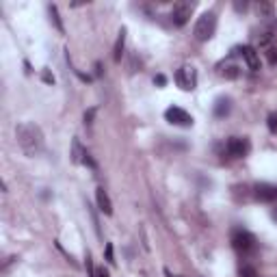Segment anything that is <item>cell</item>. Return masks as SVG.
I'll return each instance as SVG.
<instances>
[{
  "label": "cell",
  "mask_w": 277,
  "mask_h": 277,
  "mask_svg": "<svg viewBox=\"0 0 277 277\" xmlns=\"http://www.w3.org/2000/svg\"><path fill=\"white\" fill-rule=\"evenodd\" d=\"M247 7H249L247 2H234V9L236 11H247Z\"/></svg>",
  "instance_id": "26"
},
{
  "label": "cell",
  "mask_w": 277,
  "mask_h": 277,
  "mask_svg": "<svg viewBox=\"0 0 277 277\" xmlns=\"http://www.w3.org/2000/svg\"><path fill=\"white\" fill-rule=\"evenodd\" d=\"M275 35H277V18L264 20L262 24H260V29L256 31V39H258L260 46H269Z\"/></svg>",
  "instance_id": "8"
},
{
  "label": "cell",
  "mask_w": 277,
  "mask_h": 277,
  "mask_svg": "<svg viewBox=\"0 0 277 277\" xmlns=\"http://www.w3.org/2000/svg\"><path fill=\"white\" fill-rule=\"evenodd\" d=\"M232 247L241 253H249L256 249V236L247 230H234L232 232Z\"/></svg>",
  "instance_id": "3"
},
{
  "label": "cell",
  "mask_w": 277,
  "mask_h": 277,
  "mask_svg": "<svg viewBox=\"0 0 277 277\" xmlns=\"http://www.w3.org/2000/svg\"><path fill=\"white\" fill-rule=\"evenodd\" d=\"M191 13H193V4H191V2H184V0H180V2L173 4L169 18H171V22H173L176 26H184V24L188 22V18H191Z\"/></svg>",
  "instance_id": "7"
},
{
  "label": "cell",
  "mask_w": 277,
  "mask_h": 277,
  "mask_svg": "<svg viewBox=\"0 0 277 277\" xmlns=\"http://www.w3.org/2000/svg\"><path fill=\"white\" fill-rule=\"evenodd\" d=\"M93 117H95V108H89V111L85 113V126H91V123H93Z\"/></svg>",
  "instance_id": "21"
},
{
  "label": "cell",
  "mask_w": 277,
  "mask_h": 277,
  "mask_svg": "<svg viewBox=\"0 0 277 277\" xmlns=\"http://www.w3.org/2000/svg\"><path fill=\"white\" fill-rule=\"evenodd\" d=\"M48 11H50V20L54 22V26H57V31H59V32H65V26H63L61 18H59V9L54 7V4H50V7H48Z\"/></svg>",
  "instance_id": "17"
},
{
  "label": "cell",
  "mask_w": 277,
  "mask_h": 277,
  "mask_svg": "<svg viewBox=\"0 0 277 277\" xmlns=\"http://www.w3.org/2000/svg\"><path fill=\"white\" fill-rule=\"evenodd\" d=\"M123 46H126V29H122V31H119L117 41H115V48H113V61H115V63H119V61H122Z\"/></svg>",
  "instance_id": "13"
},
{
  "label": "cell",
  "mask_w": 277,
  "mask_h": 277,
  "mask_svg": "<svg viewBox=\"0 0 277 277\" xmlns=\"http://www.w3.org/2000/svg\"><path fill=\"white\" fill-rule=\"evenodd\" d=\"M93 277H111V275H108V271L104 267H100V269H95V275Z\"/></svg>",
  "instance_id": "25"
},
{
  "label": "cell",
  "mask_w": 277,
  "mask_h": 277,
  "mask_svg": "<svg viewBox=\"0 0 277 277\" xmlns=\"http://www.w3.org/2000/svg\"><path fill=\"white\" fill-rule=\"evenodd\" d=\"M15 137H18V145L26 156H37L43 150V132L35 123H31V122L20 123L15 128Z\"/></svg>",
  "instance_id": "1"
},
{
  "label": "cell",
  "mask_w": 277,
  "mask_h": 277,
  "mask_svg": "<svg viewBox=\"0 0 277 277\" xmlns=\"http://www.w3.org/2000/svg\"><path fill=\"white\" fill-rule=\"evenodd\" d=\"M215 31H216V13L215 11H206V13H202L199 20L195 22L193 35L197 41H208V39H213Z\"/></svg>",
  "instance_id": "2"
},
{
  "label": "cell",
  "mask_w": 277,
  "mask_h": 277,
  "mask_svg": "<svg viewBox=\"0 0 277 277\" xmlns=\"http://www.w3.org/2000/svg\"><path fill=\"white\" fill-rule=\"evenodd\" d=\"M43 83H48V85H54V76H52L50 72H48V69H46V72H43Z\"/></svg>",
  "instance_id": "24"
},
{
  "label": "cell",
  "mask_w": 277,
  "mask_h": 277,
  "mask_svg": "<svg viewBox=\"0 0 277 277\" xmlns=\"http://www.w3.org/2000/svg\"><path fill=\"white\" fill-rule=\"evenodd\" d=\"M267 61L271 65H277V48H269L267 50Z\"/></svg>",
  "instance_id": "20"
},
{
  "label": "cell",
  "mask_w": 277,
  "mask_h": 277,
  "mask_svg": "<svg viewBox=\"0 0 277 277\" xmlns=\"http://www.w3.org/2000/svg\"><path fill=\"white\" fill-rule=\"evenodd\" d=\"M238 277H258L256 269L249 267V264H245V267H241V271H238Z\"/></svg>",
  "instance_id": "18"
},
{
  "label": "cell",
  "mask_w": 277,
  "mask_h": 277,
  "mask_svg": "<svg viewBox=\"0 0 277 277\" xmlns=\"http://www.w3.org/2000/svg\"><path fill=\"white\" fill-rule=\"evenodd\" d=\"M154 83L162 87V85H165V83H167V78H165V76H162V74H158V76H156V78H154Z\"/></svg>",
  "instance_id": "27"
},
{
  "label": "cell",
  "mask_w": 277,
  "mask_h": 277,
  "mask_svg": "<svg viewBox=\"0 0 277 277\" xmlns=\"http://www.w3.org/2000/svg\"><path fill=\"white\" fill-rule=\"evenodd\" d=\"M85 154H87V150L83 148V145H80L78 139H74V141H72V160H74V162H83Z\"/></svg>",
  "instance_id": "16"
},
{
  "label": "cell",
  "mask_w": 277,
  "mask_h": 277,
  "mask_svg": "<svg viewBox=\"0 0 277 277\" xmlns=\"http://www.w3.org/2000/svg\"><path fill=\"white\" fill-rule=\"evenodd\" d=\"M176 83L182 91H193L197 87V69L193 65H182L176 72Z\"/></svg>",
  "instance_id": "4"
},
{
  "label": "cell",
  "mask_w": 277,
  "mask_h": 277,
  "mask_svg": "<svg viewBox=\"0 0 277 277\" xmlns=\"http://www.w3.org/2000/svg\"><path fill=\"white\" fill-rule=\"evenodd\" d=\"M219 74L223 76V78H227V80H234V78H238V74H241V67L234 65V63H227V65H221Z\"/></svg>",
  "instance_id": "15"
},
{
  "label": "cell",
  "mask_w": 277,
  "mask_h": 277,
  "mask_svg": "<svg viewBox=\"0 0 277 277\" xmlns=\"http://www.w3.org/2000/svg\"><path fill=\"white\" fill-rule=\"evenodd\" d=\"M273 219L277 221V206H275V208H273Z\"/></svg>",
  "instance_id": "28"
},
{
  "label": "cell",
  "mask_w": 277,
  "mask_h": 277,
  "mask_svg": "<svg viewBox=\"0 0 277 277\" xmlns=\"http://www.w3.org/2000/svg\"><path fill=\"white\" fill-rule=\"evenodd\" d=\"M253 197L258 199V202H275L277 199V186H273V184H256L253 186Z\"/></svg>",
  "instance_id": "9"
},
{
  "label": "cell",
  "mask_w": 277,
  "mask_h": 277,
  "mask_svg": "<svg viewBox=\"0 0 277 277\" xmlns=\"http://www.w3.org/2000/svg\"><path fill=\"white\" fill-rule=\"evenodd\" d=\"M230 111H232L230 97H219V100L215 102V117H225V115H230Z\"/></svg>",
  "instance_id": "14"
},
{
  "label": "cell",
  "mask_w": 277,
  "mask_h": 277,
  "mask_svg": "<svg viewBox=\"0 0 277 277\" xmlns=\"http://www.w3.org/2000/svg\"><path fill=\"white\" fill-rule=\"evenodd\" d=\"M106 262L108 264H115V258H113V245L106 243Z\"/></svg>",
  "instance_id": "22"
},
{
  "label": "cell",
  "mask_w": 277,
  "mask_h": 277,
  "mask_svg": "<svg viewBox=\"0 0 277 277\" xmlns=\"http://www.w3.org/2000/svg\"><path fill=\"white\" fill-rule=\"evenodd\" d=\"M267 126L273 134H277V113H271V115L267 117Z\"/></svg>",
  "instance_id": "19"
},
{
  "label": "cell",
  "mask_w": 277,
  "mask_h": 277,
  "mask_svg": "<svg viewBox=\"0 0 277 277\" xmlns=\"http://www.w3.org/2000/svg\"><path fill=\"white\" fill-rule=\"evenodd\" d=\"M83 165L91 167V169H95V162H93V158H91V154H89V152H87V154H85V158H83Z\"/></svg>",
  "instance_id": "23"
},
{
  "label": "cell",
  "mask_w": 277,
  "mask_h": 277,
  "mask_svg": "<svg viewBox=\"0 0 277 277\" xmlns=\"http://www.w3.org/2000/svg\"><path fill=\"white\" fill-rule=\"evenodd\" d=\"M256 11H258L260 18H262V22L275 18V7H273V2H267V0H260V2L256 4Z\"/></svg>",
  "instance_id": "12"
},
{
  "label": "cell",
  "mask_w": 277,
  "mask_h": 277,
  "mask_svg": "<svg viewBox=\"0 0 277 277\" xmlns=\"http://www.w3.org/2000/svg\"><path fill=\"white\" fill-rule=\"evenodd\" d=\"M95 199H97V208H100L104 215L111 216V215H113V202H111L108 193H106L102 186H100V188H95Z\"/></svg>",
  "instance_id": "11"
},
{
  "label": "cell",
  "mask_w": 277,
  "mask_h": 277,
  "mask_svg": "<svg viewBox=\"0 0 277 277\" xmlns=\"http://www.w3.org/2000/svg\"><path fill=\"white\" fill-rule=\"evenodd\" d=\"M249 150H251V143L245 137H232L225 143V154L230 158H245L249 154Z\"/></svg>",
  "instance_id": "5"
},
{
  "label": "cell",
  "mask_w": 277,
  "mask_h": 277,
  "mask_svg": "<svg viewBox=\"0 0 277 277\" xmlns=\"http://www.w3.org/2000/svg\"><path fill=\"white\" fill-rule=\"evenodd\" d=\"M165 119L169 123H173V126H182V128H188V126H193V117L188 115L184 108L180 106H169L165 111Z\"/></svg>",
  "instance_id": "6"
},
{
  "label": "cell",
  "mask_w": 277,
  "mask_h": 277,
  "mask_svg": "<svg viewBox=\"0 0 277 277\" xmlns=\"http://www.w3.org/2000/svg\"><path fill=\"white\" fill-rule=\"evenodd\" d=\"M238 52H241L243 61L247 63V67L251 69V72H258L260 69V54L256 52V48L253 46H243V48H238Z\"/></svg>",
  "instance_id": "10"
}]
</instances>
